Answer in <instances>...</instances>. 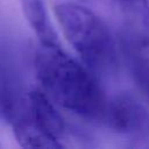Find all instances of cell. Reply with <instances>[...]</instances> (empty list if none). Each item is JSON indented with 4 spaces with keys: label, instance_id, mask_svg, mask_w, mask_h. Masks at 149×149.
Wrapping results in <instances>:
<instances>
[{
    "label": "cell",
    "instance_id": "6da1fadb",
    "mask_svg": "<svg viewBox=\"0 0 149 149\" xmlns=\"http://www.w3.org/2000/svg\"><path fill=\"white\" fill-rule=\"evenodd\" d=\"M34 68L43 91L55 104L81 118L105 121L108 100L95 73L64 52L61 45L41 44Z\"/></svg>",
    "mask_w": 149,
    "mask_h": 149
},
{
    "label": "cell",
    "instance_id": "7a4b0ae2",
    "mask_svg": "<svg viewBox=\"0 0 149 149\" xmlns=\"http://www.w3.org/2000/svg\"><path fill=\"white\" fill-rule=\"evenodd\" d=\"M55 14L69 43L90 70L95 74H112L118 69L116 41L99 15L70 1L57 3Z\"/></svg>",
    "mask_w": 149,
    "mask_h": 149
},
{
    "label": "cell",
    "instance_id": "3957f363",
    "mask_svg": "<svg viewBox=\"0 0 149 149\" xmlns=\"http://www.w3.org/2000/svg\"><path fill=\"white\" fill-rule=\"evenodd\" d=\"M105 122L133 147L149 148V112L133 95L122 93L108 101Z\"/></svg>",
    "mask_w": 149,
    "mask_h": 149
},
{
    "label": "cell",
    "instance_id": "277c9868",
    "mask_svg": "<svg viewBox=\"0 0 149 149\" xmlns=\"http://www.w3.org/2000/svg\"><path fill=\"white\" fill-rule=\"evenodd\" d=\"M21 108L43 133L61 143V139L66 130V125L63 116L56 109L55 102L44 91L34 90L29 92L22 101ZM62 146L64 147V144Z\"/></svg>",
    "mask_w": 149,
    "mask_h": 149
},
{
    "label": "cell",
    "instance_id": "5b68a950",
    "mask_svg": "<svg viewBox=\"0 0 149 149\" xmlns=\"http://www.w3.org/2000/svg\"><path fill=\"white\" fill-rule=\"evenodd\" d=\"M22 13L34 30L40 44L59 45L57 34L50 21L44 0H19Z\"/></svg>",
    "mask_w": 149,
    "mask_h": 149
},
{
    "label": "cell",
    "instance_id": "8992f818",
    "mask_svg": "<svg viewBox=\"0 0 149 149\" xmlns=\"http://www.w3.org/2000/svg\"><path fill=\"white\" fill-rule=\"evenodd\" d=\"M128 66L134 83L144 99L149 102V55L143 52L140 43L133 41L123 43Z\"/></svg>",
    "mask_w": 149,
    "mask_h": 149
},
{
    "label": "cell",
    "instance_id": "52a82bcc",
    "mask_svg": "<svg viewBox=\"0 0 149 149\" xmlns=\"http://www.w3.org/2000/svg\"><path fill=\"white\" fill-rule=\"evenodd\" d=\"M13 106H14V101L10 99L9 93H8L3 81L0 79V112L7 118V115L12 111Z\"/></svg>",
    "mask_w": 149,
    "mask_h": 149
},
{
    "label": "cell",
    "instance_id": "ba28073f",
    "mask_svg": "<svg viewBox=\"0 0 149 149\" xmlns=\"http://www.w3.org/2000/svg\"><path fill=\"white\" fill-rule=\"evenodd\" d=\"M143 6H144V14H146V20H147V26L149 30V0H143Z\"/></svg>",
    "mask_w": 149,
    "mask_h": 149
},
{
    "label": "cell",
    "instance_id": "9c48e42d",
    "mask_svg": "<svg viewBox=\"0 0 149 149\" xmlns=\"http://www.w3.org/2000/svg\"><path fill=\"white\" fill-rule=\"evenodd\" d=\"M120 2H122V3H126V5H132V3H134L136 0H119Z\"/></svg>",
    "mask_w": 149,
    "mask_h": 149
}]
</instances>
